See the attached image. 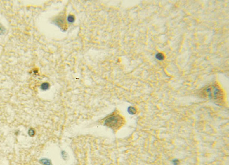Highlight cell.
Instances as JSON below:
<instances>
[{
  "instance_id": "cell-1",
  "label": "cell",
  "mask_w": 229,
  "mask_h": 165,
  "mask_svg": "<svg viewBox=\"0 0 229 165\" xmlns=\"http://www.w3.org/2000/svg\"><path fill=\"white\" fill-rule=\"evenodd\" d=\"M202 92L215 100L220 99L222 97V92L219 87L215 85H210L207 87Z\"/></svg>"
},
{
  "instance_id": "cell-2",
  "label": "cell",
  "mask_w": 229,
  "mask_h": 165,
  "mask_svg": "<svg viewBox=\"0 0 229 165\" xmlns=\"http://www.w3.org/2000/svg\"><path fill=\"white\" fill-rule=\"evenodd\" d=\"M122 119L118 115L111 116L105 121V124L111 128H116L122 124Z\"/></svg>"
},
{
  "instance_id": "cell-3",
  "label": "cell",
  "mask_w": 229,
  "mask_h": 165,
  "mask_svg": "<svg viewBox=\"0 0 229 165\" xmlns=\"http://www.w3.org/2000/svg\"><path fill=\"white\" fill-rule=\"evenodd\" d=\"M49 86V84L47 82H45V83L43 84V85H41V88L44 90H46V89H48Z\"/></svg>"
},
{
  "instance_id": "cell-4",
  "label": "cell",
  "mask_w": 229,
  "mask_h": 165,
  "mask_svg": "<svg viewBox=\"0 0 229 165\" xmlns=\"http://www.w3.org/2000/svg\"><path fill=\"white\" fill-rule=\"evenodd\" d=\"M74 17H73V16H72V15H70V16L68 17V21L70 22H73L74 21Z\"/></svg>"
}]
</instances>
